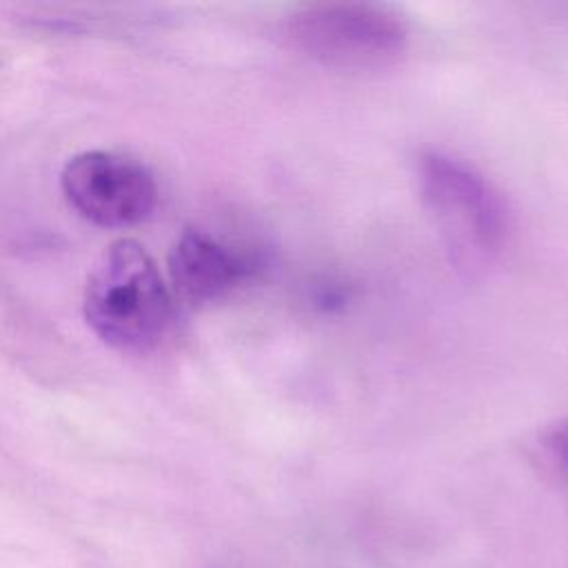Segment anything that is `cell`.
Returning a JSON list of instances; mask_svg holds the SVG:
<instances>
[{
    "instance_id": "1",
    "label": "cell",
    "mask_w": 568,
    "mask_h": 568,
    "mask_svg": "<svg viewBox=\"0 0 568 568\" xmlns=\"http://www.w3.org/2000/svg\"><path fill=\"white\" fill-rule=\"evenodd\" d=\"M82 306L93 333L126 353L155 346L173 313L153 257L135 240H118L100 255L87 277Z\"/></svg>"
},
{
    "instance_id": "2",
    "label": "cell",
    "mask_w": 568,
    "mask_h": 568,
    "mask_svg": "<svg viewBox=\"0 0 568 568\" xmlns=\"http://www.w3.org/2000/svg\"><path fill=\"white\" fill-rule=\"evenodd\" d=\"M286 33L297 49L335 67H379L395 60L408 40L402 18L362 2H324L295 11Z\"/></svg>"
},
{
    "instance_id": "3",
    "label": "cell",
    "mask_w": 568,
    "mask_h": 568,
    "mask_svg": "<svg viewBox=\"0 0 568 568\" xmlns=\"http://www.w3.org/2000/svg\"><path fill=\"white\" fill-rule=\"evenodd\" d=\"M424 197L450 244L464 253H488L499 246L506 213L497 191L473 166L439 151L419 160Z\"/></svg>"
},
{
    "instance_id": "4",
    "label": "cell",
    "mask_w": 568,
    "mask_h": 568,
    "mask_svg": "<svg viewBox=\"0 0 568 568\" xmlns=\"http://www.w3.org/2000/svg\"><path fill=\"white\" fill-rule=\"evenodd\" d=\"M67 202L89 222L106 229L133 226L155 206L153 175L138 162L109 153L84 151L62 169Z\"/></svg>"
},
{
    "instance_id": "5",
    "label": "cell",
    "mask_w": 568,
    "mask_h": 568,
    "mask_svg": "<svg viewBox=\"0 0 568 568\" xmlns=\"http://www.w3.org/2000/svg\"><path fill=\"white\" fill-rule=\"evenodd\" d=\"M251 264L204 231H184L171 248L169 275L173 291L193 304L213 302L237 286Z\"/></svg>"
},
{
    "instance_id": "6",
    "label": "cell",
    "mask_w": 568,
    "mask_h": 568,
    "mask_svg": "<svg viewBox=\"0 0 568 568\" xmlns=\"http://www.w3.org/2000/svg\"><path fill=\"white\" fill-rule=\"evenodd\" d=\"M544 446L548 448L550 457L568 473V419L555 424L544 435Z\"/></svg>"
}]
</instances>
